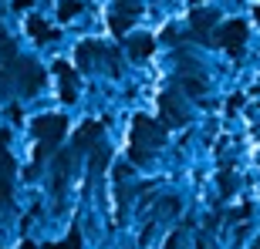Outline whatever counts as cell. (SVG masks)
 <instances>
[{
  "instance_id": "2",
  "label": "cell",
  "mask_w": 260,
  "mask_h": 249,
  "mask_svg": "<svg viewBox=\"0 0 260 249\" xmlns=\"http://www.w3.org/2000/svg\"><path fill=\"white\" fill-rule=\"evenodd\" d=\"M257 20H260V7H257Z\"/></svg>"
},
{
  "instance_id": "1",
  "label": "cell",
  "mask_w": 260,
  "mask_h": 249,
  "mask_svg": "<svg viewBox=\"0 0 260 249\" xmlns=\"http://www.w3.org/2000/svg\"><path fill=\"white\" fill-rule=\"evenodd\" d=\"M223 40H226V44H233V48H240V40H243V24H233V27L223 34Z\"/></svg>"
}]
</instances>
